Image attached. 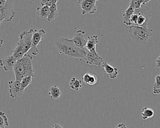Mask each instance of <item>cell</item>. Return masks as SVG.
<instances>
[{"instance_id": "cell-3", "label": "cell", "mask_w": 160, "mask_h": 128, "mask_svg": "<svg viewBox=\"0 0 160 128\" xmlns=\"http://www.w3.org/2000/svg\"><path fill=\"white\" fill-rule=\"evenodd\" d=\"M34 31L31 29L28 31H25L20 34L19 42L14 50L11 52L17 60L21 58L31 48L32 40Z\"/></svg>"}, {"instance_id": "cell-7", "label": "cell", "mask_w": 160, "mask_h": 128, "mask_svg": "<svg viewBox=\"0 0 160 128\" xmlns=\"http://www.w3.org/2000/svg\"><path fill=\"white\" fill-rule=\"evenodd\" d=\"M45 31L43 29L34 30V32L32 36V47L29 51L32 55L33 56H36L39 53V50L37 46L41 44V42L43 40Z\"/></svg>"}, {"instance_id": "cell-24", "label": "cell", "mask_w": 160, "mask_h": 128, "mask_svg": "<svg viewBox=\"0 0 160 128\" xmlns=\"http://www.w3.org/2000/svg\"><path fill=\"white\" fill-rule=\"evenodd\" d=\"M153 94H160V76L159 75L156 76L155 77V83L153 86Z\"/></svg>"}, {"instance_id": "cell-6", "label": "cell", "mask_w": 160, "mask_h": 128, "mask_svg": "<svg viewBox=\"0 0 160 128\" xmlns=\"http://www.w3.org/2000/svg\"><path fill=\"white\" fill-rule=\"evenodd\" d=\"M15 0H7L4 6L0 7V17L7 22H11L16 16L14 8Z\"/></svg>"}, {"instance_id": "cell-2", "label": "cell", "mask_w": 160, "mask_h": 128, "mask_svg": "<svg viewBox=\"0 0 160 128\" xmlns=\"http://www.w3.org/2000/svg\"><path fill=\"white\" fill-rule=\"evenodd\" d=\"M32 57L26 54L21 58L17 60L13 69L16 80L21 81L26 76L34 77V71L32 67Z\"/></svg>"}, {"instance_id": "cell-13", "label": "cell", "mask_w": 160, "mask_h": 128, "mask_svg": "<svg viewBox=\"0 0 160 128\" xmlns=\"http://www.w3.org/2000/svg\"><path fill=\"white\" fill-rule=\"evenodd\" d=\"M103 68L105 72L107 74L108 76L109 77L110 79L114 80L117 78L118 74V69L116 68H114L110 64L103 61L102 64V68Z\"/></svg>"}, {"instance_id": "cell-20", "label": "cell", "mask_w": 160, "mask_h": 128, "mask_svg": "<svg viewBox=\"0 0 160 128\" xmlns=\"http://www.w3.org/2000/svg\"><path fill=\"white\" fill-rule=\"evenodd\" d=\"M155 115V112L153 109L149 107H144L141 111V116L144 120L152 117Z\"/></svg>"}, {"instance_id": "cell-4", "label": "cell", "mask_w": 160, "mask_h": 128, "mask_svg": "<svg viewBox=\"0 0 160 128\" xmlns=\"http://www.w3.org/2000/svg\"><path fill=\"white\" fill-rule=\"evenodd\" d=\"M152 29H148V27H139L131 26L129 28V32L132 40L135 43L144 46L148 42L150 37L152 36Z\"/></svg>"}, {"instance_id": "cell-16", "label": "cell", "mask_w": 160, "mask_h": 128, "mask_svg": "<svg viewBox=\"0 0 160 128\" xmlns=\"http://www.w3.org/2000/svg\"><path fill=\"white\" fill-rule=\"evenodd\" d=\"M134 11V8L131 5H130L128 9L125 10L124 13L122 15L123 24H125L126 26H129V27L132 26V24L130 21V18L131 16L133 13Z\"/></svg>"}, {"instance_id": "cell-27", "label": "cell", "mask_w": 160, "mask_h": 128, "mask_svg": "<svg viewBox=\"0 0 160 128\" xmlns=\"http://www.w3.org/2000/svg\"><path fill=\"white\" fill-rule=\"evenodd\" d=\"M155 62L156 63V67L159 68L160 67V57H158L155 60Z\"/></svg>"}, {"instance_id": "cell-26", "label": "cell", "mask_w": 160, "mask_h": 128, "mask_svg": "<svg viewBox=\"0 0 160 128\" xmlns=\"http://www.w3.org/2000/svg\"><path fill=\"white\" fill-rule=\"evenodd\" d=\"M58 0H41L42 6H50L53 4H57Z\"/></svg>"}, {"instance_id": "cell-28", "label": "cell", "mask_w": 160, "mask_h": 128, "mask_svg": "<svg viewBox=\"0 0 160 128\" xmlns=\"http://www.w3.org/2000/svg\"><path fill=\"white\" fill-rule=\"evenodd\" d=\"M116 127L117 128H127V126L124 123H119Z\"/></svg>"}, {"instance_id": "cell-12", "label": "cell", "mask_w": 160, "mask_h": 128, "mask_svg": "<svg viewBox=\"0 0 160 128\" xmlns=\"http://www.w3.org/2000/svg\"><path fill=\"white\" fill-rule=\"evenodd\" d=\"M16 62L17 60L12 55L0 59V66L6 72L13 71Z\"/></svg>"}, {"instance_id": "cell-30", "label": "cell", "mask_w": 160, "mask_h": 128, "mask_svg": "<svg viewBox=\"0 0 160 128\" xmlns=\"http://www.w3.org/2000/svg\"><path fill=\"white\" fill-rule=\"evenodd\" d=\"M52 128H62V127L61 125H59L58 124L56 123V124H55L52 126Z\"/></svg>"}, {"instance_id": "cell-14", "label": "cell", "mask_w": 160, "mask_h": 128, "mask_svg": "<svg viewBox=\"0 0 160 128\" xmlns=\"http://www.w3.org/2000/svg\"><path fill=\"white\" fill-rule=\"evenodd\" d=\"M98 43V37L96 35L89 36L85 47L87 51L93 52L96 51V45Z\"/></svg>"}, {"instance_id": "cell-15", "label": "cell", "mask_w": 160, "mask_h": 128, "mask_svg": "<svg viewBox=\"0 0 160 128\" xmlns=\"http://www.w3.org/2000/svg\"><path fill=\"white\" fill-rule=\"evenodd\" d=\"M82 80L85 84L89 86H93L97 83L98 78L94 74L87 73L83 75Z\"/></svg>"}, {"instance_id": "cell-21", "label": "cell", "mask_w": 160, "mask_h": 128, "mask_svg": "<svg viewBox=\"0 0 160 128\" xmlns=\"http://www.w3.org/2000/svg\"><path fill=\"white\" fill-rule=\"evenodd\" d=\"M70 88L76 91H78L82 88V81L72 77L70 82Z\"/></svg>"}, {"instance_id": "cell-8", "label": "cell", "mask_w": 160, "mask_h": 128, "mask_svg": "<svg viewBox=\"0 0 160 128\" xmlns=\"http://www.w3.org/2000/svg\"><path fill=\"white\" fill-rule=\"evenodd\" d=\"M98 0H78V3L80 4L82 10V15L87 14H93L97 11L96 2Z\"/></svg>"}, {"instance_id": "cell-17", "label": "cell", "mask_w": 160, "mask_h": 128, "mask_svg": "<svg viewBox=\"0 0 160 128\" xmlns=\"http://www.w3.org/2000/svg\"><path fill=\"white\" fill-rule=\"evenodd\" d=\"M58 16V7L57 4H53L49 6V12L48 17L47 20L48 22H51L55 20Z\"/></svg>"}, {"instance_id": "cell-10", "label": "cell", "mask_w": 160, "mask_h": 128, "mask_svg": "<svg viewBox=\"0 0 160 128\" xmlns=\"http://www.w3.org/2000/svg\"><path fill=\"white\" fill-rule=\"evenodd\" d=\"M84 60H85L87 64L95 65L98 66L100 69L102 68V64L104 61L96 51L90 52L87 50L86 56Z\"/></svg>"}, {"instance_id": "cell-22", "label": "cell", "mask_w": 160, "mask_h": 128, "mask_svg": "<svg viewBox=\"0 0 160 128\" xmlns=\"http://www.w3.org/2000/svg\"><path fill=\"white\" fill-rule=\"evenodd\" d=\"M150 1L151 0H131L130 5H131L134 9H137L140 8L142 5H145Z\"/></svg>"}, {"instance_id": "cell-25", "label": "cell", "mask_w": 160, "mask_h": 128, "mask_svg": "<svg viewBox=\"0 0 160 128\" xmlns=\"http://www.w3.org/2000/svg\"><path fill=\"white\" fill-rule=\"evenodd\" d=\"M32 76H28L26 77H24L22 79L20 82H21V84L22 85V87L24 89H26V88L28 87L30 85L32 84Z\"/></svg>"}, {"instance_id": "cell-1", "label": "cell", "mask_w": 160, "mask_h": 128, "mask_svg": "<svg viewBox=\"0 0 160 128\" xmlns=\"http://www.w3.org/2000/svg\"><path fill=\"white\" fill-rule=\"evenodd\" d=\"M58 52L61 55L70 58L84 59L86 56L85 48H81L72 44L69 39L60 38L54 43Z\"/></svg>"}, {"instance_id": "cell-31", "label": "cell", "mask_w": 160, "mask_h": 128, "mask_svg": "<svg viewBox=\"0 0 160 128\" xmlns=\"http://www.w3.org/2000/svg\"><path fill=\"white\" fill-rule=\"evenodd\" d=\"M3 43V40H2L1 38H0V47H1L2 46V44Z\"/></svg>"}, {"instance_id": "cell-11", "label": "cell", "mask_w": 160, "mask_h": 128, "mask_svg": "<svg viewBox=\"0 0 160 128\" xmlns=\"http://www.w3.org/2000/svg\"><path fill=\"white\" fill-rule=\"evenodd\" d=\"M86 32L84 31L79 30L74 35L72 39H69V42L75 46L79 48H85L87 41L84 39V36Z\"/></svg>"}, {"instance_id": "cell-5", "label": "cell", "mask_w": 160, "mask_h": 128, "mask_svg": "<svg viewBox=\"0 0 160 128\" xmlns=\"http://www.w3.org/2000/svg\"><path fill=\"white\" fill-rule=\"evenodd\" d=\"M133 13L138 16L135 26L148 27L152 16L148 6H145V5H142L138 9H134Z\"/></svg>"}, {"instance_id": "cell-9", "label": "cell", "mask_w": 160, "mask_h": 128, "mask_svg": "<svg viewBox=\"0 0 160 128\" xmlns=\"http://www.w3.org/2000/svg\"><path fill=\"white\" fill-rule=\"evenodd\" d=\"M9 93L12 99H15L23 95L25 89L22 87L21 82L18 80L11 81L8 83Z\"/></svg>"}, {"instance_id": "cell-18", "label": "cell", "mask_w": 160, "mask_h": 128, "mask_svg": "<svg viewBox=\"0 0 160 128\" xmlns=\"http://www.w3.org/2000/svg\"><path fill=\"white\" fill-rule=\"evenodd\" d=\"M49 12V6L44 5L37 8V15L42 19H47Z\"/></svg>"}, {"instance_id": "cell-29", "label": "cell", "mask_w": 160, "mask_h": 128, "mask_svg": "<svg viewBox=\"0 0 160 128\" xmlns=\"http://www.w3.org/2000/svg\"><path fill=\"white\" fill-rule=\"evenodd\" d=\"M7 0H0V7H2Z\"/></svg>"}, {"instance_id": "cell-19", "label": "cell", "mask_w": 160, "mask_h": 128, "mask_svg": "<svg viewBox=\"0 0 160 128\" xmlns=\"http://www.w3.org/2000/svg\"><path fill=\"white\" fill-rule=\"evenodd\" d=\"M48 94L51 99L58 100L60 98L62 95L60 89L57 86L51 87L48 90Z\"/></svg>"}, {"instance_id": "cell-23", "label": "cell", "mask_w": 160, "mask_h": 128, "mask_svg": "<svg viewBox=\"0 0 160 128\" xmlns=\"http://www.w3.org/2000/svg\"><path fill=\"white\" fill-rule=\"evenodd\" d=\"M9 126V121L6 114L2 111H0V128H6Z\"/></svg>"}, {"instance_id": "cell-32", "label": "cell", "mask_w": 160, "mask_h": 128, "mask_svg": "<svg viewBox=\"0 0 160 128\" xmlns=\"http://www.w3.org/2000/svg\"><path fill=\"white\" fill-rule=\"evenodd\" d=\"M4 19L3 18H2V17H0V25H1L2 23L3 22V21H4Z\"/></svg>"}]
</instances>
